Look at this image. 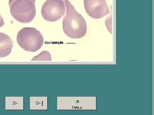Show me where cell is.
I'll use <instances>...</instances> for the list:
<instances>
[{"label": "cell", "mask_w": 154, "mask_h": 115, "mask_svg": "<svg viewBox=\"0 0 154 115\" xmlns=\"http://www.w3.org/2000/svg\"><path fill=\"white\" fill-rule=\"evenodd\" d=\"M84 4L86 13L93 19H101L110 13L105 0H84Z\"/></svg>", "instance_id": "obj_5"}, {"label": "cell", "mask_w": 154, "mask_h": 115, "mask_svg": "<svg viewBox=\"0 0 154 115\" xmlns=\"http://www.w3.org/2000/svg\"><path fill=\"white\" fill-rule=\"evenodd\" d=\"M17 42L25 51L36 52L41 49L44 38L39 30L34 28H24L17 34Z\"/></svg>", "instance_id": "obj_3"}, {"label": "cell", "mask_w": 154, "mask_h": 115, "mask_svg": "<svg viewBox=\"0 0 154 115\" xmlns=\"http://www.w3.org/2000/svg\"><path fill=\"white\" fill-rule=\"evenodd\" d=\"M14 42L11 37L0 33V58L7 57L12 52Z\"/></svg>", "instance_id": "obj_6"}, {"label": "cell", "mask_w": 154, "mask_h": 115, "mask_svg": "<svg viewBox=\"0 0 154 115\" xmlns=\"http://www.w3.org/2000/svg\"><path fill=\"white\" fill-rule=\"evenodd\" d=\"M112 13L110 14V16H109L108 19H106L105 21V25L107 27V30L108 31L112 34Z\"/></svg>", "instance_id": "obj_8"}, {"label": "cell", "mask_w": 154, "mask_h": 115, "mask_svg": "<svg viewBox=\"0 0 154 115\" xmlns=\"http://www.w3.org/2000/svg\"><path fill=\"white\" fill-rule=\"evenodd\" d=\"M35 3L36 0H9L11 15L20 23H30L36 16Z\"/></svg>", "instance_id": "obj_2"}, {"label": "cell", "mask_w": 154, "mask_h": 115, "mask_svg": "<svg viewBox=\"0 0 154 115\" xmlns=\"http://www.w3.org/2000/svg\"><path fill=\"white\" fill-rule=\"evenodd\" d=\"M66 14L63 17V29L68 37L79 39L85 36L87 25L82 16L78 13L69 0H65Z\"/></svg>", "instance_id": "obj_1"}, {"label": "cell", "mask_w": 154, "mask_h": 115, "mask_svg": "<svg viewBox=\"0 0 154 115\" xmlns=\"http://www.w3.org/2000/svg\"><path fill=\"white\" fill-rule=\"evenodd\" d=\"M50 53L47 51H43L40 54L33 58L31 61H51Z\"/></svg>", "instance_id": "obj_7"}, {"label": "cell", "mask_w": 154, "mask_h": 115, "mask_svg": "<svg viewBox=\"0 0 154 115\" xmlns=\"http://www.w3.org/2000/svg\"><path fill=\"white\" fill-rule=\"evenodd\" d=\"M4 25H5V22H4V19L0 14V28L2 27Z\"/></svg>", "instance_id": "obj_9"}, {"label": "cell", "mask_w": 154, "mask_h": 115, "mask_svg": "<svg viewBox=\"0 0 154 115\" xmlns=\"http://www.w3.org/2000/svg\"><path fill=\"white\" fill-rule=\"evenodd\" d=\"M66 11L65 2L63 0H47L42 6V16L49 22H55L62 18Z\"/></svg>", "instance_id": "obj_4"}]
</instances>
